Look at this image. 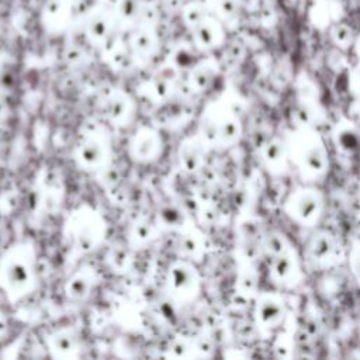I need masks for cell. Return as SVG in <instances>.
<instances>
[{
  "instance_id": "22",
  "label": "cell",
  "mask_w": 360,
  "mask_h": 360,
  "mask_svg": "<svg viewBox=\"0 0 360 360\" xmlns=\"http://www.w3.org/2000/svg\"><path fill=\"white\" fill-rule=\"evenodd\" d=\"M127 45L129 48L131 55H135L139 58H146L155 49V38L150 31H148L145 28H138V30H134L128 35Z\"/></svg>"
},
{
  "instance_id": "34",
  "label": "cell",
  "mask_w": 360,
  "mask_h": 360,
  "mask_svg": "<svg viewBox=\"0 0 360 360\" xmlns=\"http://www.w3.org/2000/svg\"><path fill=\"white\" fill-rule=\"evenodd\" d=\"M184 0H165V6L170 11H180L184 6Z\"/></svg>"
},
{
  "instance_id": "7",
  "label": "cell",
  "mask_w": 360,
  "mask_h": 360,
  "mask_svg": "<svg viewBox=\"0 0 360 360\" xmlns=\"http://www.w3.org/2000/svg\"><path fill=\"white\" fill-rule=\"evenodd\" d=\"M201 291V276L198 269L188 259H179L173 262L165 277L166 295L177 302L187 304L194 301Z\"/></svg>"
},
{
  "instance_id": "20",
  "label": "cell",
  "mask_w": 360,
  "mask_h": 360,
  "mask_svg": "<svg viewBox=\"0 0 360 360\" xmlns=\"http://www.w3.org/2000/svg\"><path fill=\"white\" fill-rule=\"evenodd\" d=\"M111 21L103 14L91 17L86 25V35L94 45H107L111 41Z\"/></svg>"
},
{
  "instance_id": "12",
  "label": "cell",
  "mask_w": 360,
  "mask_h": 360,
  "mask_svg": "<svg viewBox=\"0 0 360 360\" xmlns=\"http://www.w3.org/2000/svg\"><path fill=\"white\" fill-rule=\"evenodd\" d=\"M257 158L270 176H285L291 170L284 136L273 135L263 141L257 148Z\"/></svg>"
},
{
  "instance_id": "8",
  "label": "cell",
  "mask_w": 360,
  "mask_h": 360,
  "mask_svg": "<svg viewBox=\"0 0 360 360\" xmlns=\"http://www.w3.org/2000/svg\"><path fill=\"white\" fill-rule=\"evenodd\" d=\"M287 304L277 291H259L255 297L253 319L262 333H271L285 323Z\"/></svg>"
},
{
  "instance_id": "21",
  "label": "cell",
  "mask_w": 360,
  "mask_h": 360,
  "mask_svg": "<svg viewBox=\"0 0 360 360\" xmlns=\"http://www.w3.org/2000/svg\"><path fill=\"white\" fill-rule=\"evenodd\" d=\"M179 248L184 259L194 260L204 255V250H205L204 238L197 229H184L180 236Z\"/></svg>"
},
{
  "instance_id": "31",
  "label": "cell",
  "mask_w": 360,
  "mask_h": 360,
  "mask_svg": "<svg viewBox=\"0 0 360 360\" xmlns=\"http://www.w3.org/2000/svg\"><path fill=\"white\" fill-rule=\"evenodd\" d=\"M347 263L352 276L360 284V239H353L347 250Z\"/></svg>"
},
{
  "instance_id": "5",
  "label": "cell",
  "mask_w": 360,
  "mask_h": 360,
  "mask_svg": "<svg viewBox=\"0 0 360 360\" xmlns=\"http://www.w3.org/2000/svg\"><path fill=\"white\" fill-rule=\"evenodd\" d=\"M323 208V193L314 183L294 187L283 201L285 217L302 228H314L322 218Z\"/></svg>"
},
{
  "instance_id": "9",
  "label": "cell",
  "mask_w": 360,
  "mask_h": 360,
  "mask_svg": "<svg viewBox=\"0 0 360 360\" xmlns=\"http://www.w3.org/2000/svg\"><path fill=\"white\" fill-rule=\"evenodd\" d=\"M305 256L312 266L328 269L340 262L343 257V248L330 231L318 229L307 242Z\"/></svg>"
},
{
  "instance_id": "3",
  "label": "cell",
  "mask_w": 360,
  "mask_h": 360,
  "mask_svg": "<svg viewBox=\"0 0 360 360\" xmlns=\"http://www.w3.org/2000/svg\"><path fill=\"white\" fill-rule=\"evenodd\" d=\"M107 235V222L100 211L89 204L73 208L65 218L62 238L65 245L76 255L96 250Z\"/></svg>"
},
{
  "instance_id": "26",
  "label": "cell",
  "mask_w": 360,
  "mask_h": 360,
  "mask_svg": "<svg viewBox=\"0 0 360 360\" xmlns=\"http://www.w3.org/2000/svg\"><path fill=\"white\" fill-rule=\"evenodd\" d=\"M291 246H292L291 242L283 232H280V231L264 232V236L262 240V250L266 257L270 259L273 256H277V255L285 252Z\"/></svg>"
},
{
  "instance_id": "35",
  "label": "cell",
  "mask_w": 360,
  "mask_h": 360,
  "mask_svg": "<svg viewBox=\"0 0 360 360\" xmlns=\"http://www.w3.org/2000/svg\"><path fill=\"white\" fill-rule=\"evenodd\" d=\"M353 49H354V53L360 62V34L356 37V41H354V45H353Z\"/></svg>"
},
{
  "instance_id": "11",
  "label": "cell",
  "mask_w": 360,
  "mask_h": 360,
  "mask_svg": "<svg viewBox=\"0 0 360 360\" xmlns=\"http://www.w3.org/2000/svg\"><path fill=\"white\" fill-rule=\"evenodd\" d=\"M163 152V139L158 129L142 125L128 141V155L141 165L153 163Z\"/></svg>"
},
{
  "instance_id": "27",
  "label": "cell",
  "mask_w": 360,
  "mask_h": 360,
  "mask_svg": "<svg viewBox=\"0 0 360 360\" xmlns=\"http://www.w3.org/2000/svg\"><path fill=\"white\" fill-rule=\"evenodd\" d=\"M356 37L357 35L354 34L353 28L346 22H338V24L332 25L329 30V38H330L332 44L342 51L353 48Z\"/></svg>"
},
{
  "instance_id": "33",
  "label": "cell",
  "mask_w": 360,
  "mask_h": 360,
  "mask_svg": "<svg viewBox=\"0 0 360 360\" xmlns=\"http://www.w3.org/2000/svg\"><path fill=\"white\" fill-rule=\"evenodd\" d=\"M349 87L353 94L360 97V62L349 73Z\"/></svg>"
},
{
  "instance_id": "18",
  "label": "cell",
  "mask_w": 360,
  "mask_h": 360,
  "mask_svg": "<svg viewBox=\"0 0 360 360\" xmlns=\"http://www.w3.org/2000/svg\"><path fill=\"white\" fill-rule=\"evenodd\" d=\"M48 349L55 357H75L79 352V338L72 329H60L46 339Z\"/></svg>"
},
{
  "instance_id": "23",
  "label": "cell",
  "mask_w": 360,
  "mask_h": 360,
  "mask_svg": "<svg viewBox=\"0 0 360 360\" xmlns=\"http://www.w3.org/2000/svg\"><path fill=\"white\" fill-rule=\"evenodd\" d=\"M259 287V274L249 262H243V266L238 271L236 290L246 298H255Z\"/></svg>"
},
{
  "instance_id": "4",
  "label": "cell",
  "mask_w": 360,
  "mask_h": 360,
  "mask_svg": "<svg viewBox=\"0 0 360 360\" xmlns=\"http://www.w3.org/2000/svg\"><path fill=\"white\" fill-rule=\"evenodd\" d=\"M243 125L228 101L218 98L211 101L202 111L198 124V135L210 149H228L242 138Z\"/></svg>"
},
{
  "instance_id": "30",
  "label": "cell",
  "mask_w": 360,
  "mask_h": 360,
  "mask_svg": "<svg viewBox=\"0 0 360 360\" xmlns=\"http://www.w3.org/2000/svg\"><path fill=\"white\" fill-rule=\"evenodd\" d=\"M294 340H295L294 333L280 330L277 335V339L274 340V345H273V350L276 352V356L288 357L291 350L294 349Z\"/></svg>"
},
{
  "instance_id": "19",
  "label": "cell",
  "mask_w": 360,
  "mask_h": 360,
  "mask_svg": "<svg viewBox=\"0 0 360 360\" xmlns=\"http://www.w3.org/2000/svg\"><path fill=\"white\" fill-rule=\"evenodd\" d=\"M321 112L309 98H300L291 110L294 128H315Z\"/></svg>"
},
{
  "instance_id": "29",
  "label": "cell",
  "mask_w": 360,
  "mask_h": 360,
  "mask_svg": "<svg viewBox=\"0 0 360 360\" xmlns=\"http://www.w3.org/2000/svg\"><path fill=\"white\" fill-rule=\"evenodd\" d=\"M155 238V226L148 221H138L134 224L129 235V240L135 246H143L153 240Z\"/></svg>"
},
{
  "instance_id": "13",
  "label": "cell",
  "mask_w": 360,
  "mask_h": 360,
  "mask_svg": "<svg viewBox=\"0 0 360 360\" xmlns=\"http://www.w3.org/2000/svg\"><path fill=\"white\" fill-rule=\"evenodd\" d=\"M193 45L200 52H210L219 48L225 42V30L222 21L214 14H208L191 31Z\"/></svg>"
},
{
  "instance_id": "14",
  "label": "cell",
  "mask_w": 360,
  "mask_h": 360,
  "mask_svg": "<svg viewBox=\"0 0 360 360\" xmlns=\"http://www.w3.org/2000/svg\"><path fill=\"white\" fill-rule=\"evenodd\" d=\"M135 111L132 98L122 90L110 91L100 103V112L112 125H125Z\"/></svg>"
},
{
  "instance_id": "32",
  "label": "cell",
  "mask_w": 360,
  "mask_h": 360,
  "mask_svg": "<svg viewBox=\"0 0 360 360\" xmlns=\"http://www.w3.org/2000/svg\"><path fill=\"white\" fill-rule=\"evenodd\" d=\"M117 13L122 20H134L141 14L139 0H117Z\"/></svg>"
},
{
  "instance_id": "25",
  "label": "cell",
  "mask_w": 360,
  "mask_h": 360,
  "mask_svg": "<svg viewBox=\"0 0 360 360\" xmlns=\"http://www.w3.org/2000/svg\"><path fill=\"white\" fill-rule=\"evenodd\" d=\"M208 7L197 0L186 1L184 6L180 10V20L181 24L191 31L195 25H198L207 15H208Z\"/></svg>"
},
{
  "instance_id": "24",
  "label": "cell",
  "mask_w": 360,
  "mask_h": 360,
  "mask_svg": "<svg viewBox=\"0 0 360 360\" xmlns=\"http://www.w3.org/2000/svg\"><path fill=\"white\" fill-rule=\"evenodd\" d=\"M218 75V69L214 63L202 62L193 68L190 73V86L194 89V91H205L211 87L215 77Z\"/></svg>"
},
{
  "instance_id": "10",
  "label": "cell",
  "mask_w": 360,
  "mask_h": 360,
  "mask_svg": "<svg viewBox=\"0 0 360 360\" xmlns=\"http://www.w3.org/2000/svg\"><path fill=\"white\" fill-rule=\"evenodd\" d=\"M269 271V280L280 287V288H294L297 287L302 278V267H301V259L294 248H288L285 252L273 256L269 259L267 264Z\"/></svg>"
},
{
  "instance_id": "36",
  "label": "cell",
  "mask_w": 360,
  "mask_h": 360,
  "mask_svg": "<svg viewBox=\"0 0 360 360\" xmlns=\"http://www.w3.org/2000/svg\"><path fill=\"white\" fill-rule=\"evenodd\" d=\"M359 197H360V183H359Z\"/></svg>"
},
{
  "instance_id": "28",
  "label": "cell",
  "mask_w": 360,
  "mask_h": 360,
  "mask_svg": "<svg viewBox=\"0 0 360 360\" xmlns=\"http://www.w3.org/2000/svg\"><path fill=\"white\" fill-rule=\"evenodd\" d=\"M208 8L221 21L232 20L240 10V0H210Z\"/></svg>"
},
{
  "instance_id": "16",
  "label": "cell",
  "mask_w": 360,
  "mask_h": 360,
  "mask_svg": "<svg viewBox=\"0 0 360 360\" xmlns=\"http://www.w3.org/2000/svg\"><path fill=\"white\" fill-rule=\"evenodd\" d=\"M96 273L90 267L79 269L75 274L68 278L65 284V294L72 301H82L86 300L90 294L93 287L96 285Z\"/></svg>"
},
{
  "instance_id": "15",
  "label": "cell",
  "mask_w": 360,
  "mask_h": 360,
  "mask_svg": "<svg viewBox=\"0 0 360 360\" xmlns=\"http://www.w3.org/2000/svg\"><path fill=\"white\" fill-rule=\"evenodd\" d=\"M208 152L210 146L198 134L184 139L179 149V162L181 170L186 173L198 172L202 167Z\"/></svg>"
},
{
  "instance_id": "1",
  "label": "cell",
  "mask_w": 360,
  "mask_h": 360,
  "mask_svg": "<svg viewBox=\"0 0 360 360\" xmlns=\"http://www.w3.org/2000/svg\"><path fill=\"white\" fill-rule=\"evenodd\" d=\"M37 287V250L30 240L10 245L0 256V291L10 302L27 297Z\"/></svg>"
},
{
  "instance_id": "17",
  "label": "cell",
  "mask_w": 360,
  "mask_h": 360,
  "mask_svg": "<svg viewBox=\"0 0 360 360\" xmlns=\"http://www.w3.org/2000/svg\"><path fill=\"white\" fill-rule=\"evenodd\" d=\"M73 11L72 0H46L42 7V21L51 30H63Z\"/></svg>"
},
{
  "instance_id": "2",
  "label": "cell",
  "mask_w": 360,
  "mask_h": 360,
  "mask_svg": "<svg viewBox=\"0 0 360 360\" xmlns=\"http://www.w3.org/2000/svg\"><path fill=\"white\" fill-rule=\"evenodd\" d=\"M291 170L304 183L322 180L329 170V152L316 128H294L284 135Z\"/></svg>"
},
{
  "instance_id": "6",
  "label": "cell",
  "mask_w": 360,
  "mask_h": 360,
  "mask_svg": "<svg viewBox=\"0 0 360 360\" xmlns=\"http://www.w3.org/2000/svg\"><path fill=\"white\" fill-rule=\"evenodd\" d=\"M73 160L86 172H98L111 160V139L108 132L96 127L80 135L72 150Z\"/></svg>"
}]
</instances>
